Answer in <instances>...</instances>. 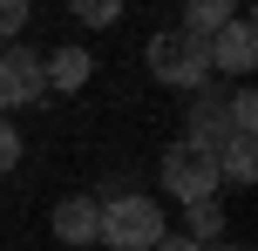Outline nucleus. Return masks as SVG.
Listing matches in <instances>:
<instances>
[{"label":"nucleus","mask_w":258,"mask_h":251,"mask_svg":"<svg viewBox=\"0 0 258 251\" xmlns=\"http://www.w3.org/2000/svg\"><path fill=\"white\" fill-rule=\"evenodd\" d=\"M102 204V217H95V238L109 251H156L170 238L163 231V204L143 197V190H116V197H95Z\"/></svg>","instance_id":"obj_1"},{"label":"nucleus","mask_w":258,"mask_h":251,"mask_svg":"<svg viewBox=\"0 0 258 251\" xmlns=\"http://www.w3.org/2000/svg\"><path fill=\"white\" fill-rule=\"evenodd\" d=\"M183 238H190V244H218V238H224V204H218V197L183 204Z\"/></svg>","instance_id":"obj_10"},{"label":"nucleus","mask_w":258,"mask_h":251,"mask_svg":"<svg viewBox=\"0 0 258 251\" xmlns=\"http://www.w3.org/2000/svg\"><path fill=\"white\" fill-rule=\"evenodd\" d=\"M14 163H21V129H14V122L0 116V177H7Z\"/></svg>","instance_id":"obj_13"},{"label":"nucleus","mask_w":258,"mask_h":251,"mask_svg":"<svg viewBox=\"0 0 258 251\" xmlns=\"http://www.w3.org/2000/svg\"><path fill=\"white\" fill-rule=\"evenodd\" d=\"M95 217H102V204L95 197H61L48 211V224H54V238L61 244H95Z\"/></svg>","instance_id":"obj_8"},{"label":"nucleus","mask_w":258,"mask_h":251,"mask_svg":"<svg viewBox=\"0 0 258 251\" xmlns=\"http://www.w3.org/2000/svg\"><path fill=\"white\" fill-rule=\"evenodd\" d=\"M34 95H48V81H41V54L34 48H0V116L21 102H34Z\"/></svg>","instance_id":"obj_5"},{"label":"nucleus","mask_w":258,"mask_h":251,"mask_svg":"<svg viewBox=\"0 0 258 251\" xmlns=\"http://www.w3.org/2000/svg\"><path fill=\"white\" fill-rule=\"evenodd\" d=\"M156 251H204V244H190V238H163Z\"/></svg>","instance_id":"obj_15"},{"label":"nucleus","mask_w":258,"mask_h":251,"mask_svg":"<svg viewBox=\"0 0 258 251\" xmlns=\"http://www.w3.org/2000/svg\"><path fill=\"white\" fill-rule=\"evenodd\" d=\"M218 184H258V149H251V136H231V143L218 149Z\"/></svg>","instance_id":"obj_9"},{"label":"nucleus","mask_w":258,"mask_h":251,"mask_svg":"<svg viewBox=\"0 0 258 251\" xmlns=\"http://www.w3.org/2000/svg\"><path fill=\"white\" fill-rule=\"evenodd\" d=\"M231 14H238L231 0H190V14H183L177 27H183V34H197V41H211V34L224 27V21H231Z\"/></svg>","instance_id":"obj_11"},{"label":"nucleus","mask_w":258,"mask_h":251,"mask_svg":"<svg viewBox=\"0 0 258 251\" xmlns=\"http://www.w3.org/2000/svg\"><path fill=\"white\" fill-rule=\"evenodd\" d=\"M204 251H245V244H238V238H218V244H204Z\"/></svg>","instance_id":"obj_16"},{"label":"nucleus","mask_w":258,"mask_h":251,"mask_svg":"<svg viewBox=\"0 0 258 251\" xmlns=\"http://www.w3.org/2000/svg\"><path fill=\"white\" fill-rule=\"evenodd\" d=\"M183 143L204 149V156H218V149L231 143V116H224V95L218 89H197L190 116H183Z\"/></svg>","instance_id":"obj_6"},{"label":"nucleus","mask_w":258,"mask_h":251,"mask_svg":"<svg viewBox=\"0 0 258 251\" xmlns=\"http://www.w3.org/2000/svg\"><path fill=\"white\" fill-rule=\"evenodd\" d=\"M163 190H170L177 204H204V197H218V156H204V149H190V143L163 149Z\"/></svg>","instance_id":"obj_3"},{"label":"nucleus","mask_w":258,"mask_h":251,"mask_svg":"<svg viewBox=\"0 0 258 251\" xmlns=\"http://www.w3.org/2000/svg\"><path fill=\"white\" fill-rule=\"evenodd\" d=\"M89 75H95V54H89V48H54V54H41V81L61 89V95L89 89Z\"/></svg>","instance_id":"obj_7"},{"label":"nucleus","mask_w":258,"mask_h":251,"mask_svg":"<svg viewBox=\"0 0 258 251\" xmlns=\"http://www.w3.org/2000/svg\"><path fill=\"white\" fill-rule=\"evenodd\" d=\"M27 27V0H0V41H14Z\"/></svg>","instance_id":"obj_14"},{"label":"nucleus","mask_w":258,"mask_h":251,"mask_svg":"<svg viewBox=\"0 0 258 251\" xmlns=\"http://www.w3.org/2000/svg\"><path fill=\"white\" fill-rule=\"evenodd\" d=\"M204 48H211V75H251L258 68V27L245 21V14H231Z\"/></svg>","instance_id":"obj_4"},{"label":"nucleus","mask_w":258,"mask_h":251,"mask_svg":"<svg viewBox=\"0 0 258 251\" xmlns=\"http://www.w3.org/2000/svg\"><path fill=\"white\" fill-rule=\"evenodd\" d=\"M75 14H82L89 27H116V21H122V7H116V0H82Z\"/></svg>","instance_id":"obj_12"},{"label":"nucleus","mask_w":258,"mask_h":251,"mask_svg":"<svg viewBox=\"0 0 258 251\" xmlns=\"http://www.w3.org/2000/svg\"><path fill=\"white\" fill-rule=\"evenodd\" d=\"M143 54H150V75L163 81V89H190V95H197V89L211 81V48H204L197 34H183V27L150 34V48H143Z\"/></svg>","instance_id":"obj_2"}]
</instances>
